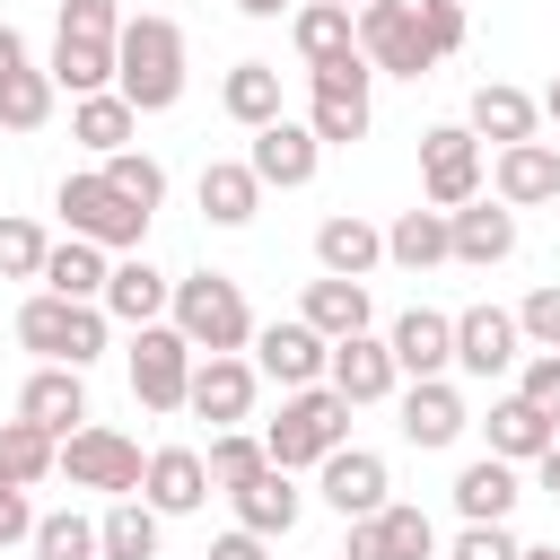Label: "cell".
Returning a JSON list of instances; mask_svg holds the SVG:
<instances>
[{"label": "cell", "mask_w": 560, "mask_h": 560, "mask_svg": "<svg viewBox=\"0 0 560 560\" xmlns=\"http://www.w3.org/2000/svg\"><path fill=\"white\" fill-rule=\"evenodd\" d=\"M534 481H542V490H551V499H560V438H551V446H542V455H534Z\"/></svg>", "instance_id": "cell-52"}, {"label": "cell", "mask_w": 560, "mask_h": 560, "mask_svg": "<svg viewBox=\"0 0 560 560\" xmlns=\"http://www.w3.org/2000/svg\"><path fill=\"white\" fill-rule=\"evenodd\" d=\"M219 105H228V122H245V131H262V122H280V114H289V105H280V70H271V61H228Z\"/></svg>", "instance_id": "cell-36"}, {"label": "cell", "mask_w": 560, "mask_h": 560, "mask_svg": "<svg viewBox=\"0 0 560 560\" xmlns=\"http://www.w3.org/2000/svg\"><path fill=\"white\" fill-rule=\"evenodd\" d=\"M385 350H394V368H402V376H446V368H455V315L411 306V315H394Z\"/></svg>", "instance_id": "cell-27"}, {"label": "cell", "mask_w": 560, "mask_h": 560, "mask_svg": "<svg viewBox=\"0 0 560 560\" xmlns=\"http://www.w3.org/2000/svg\"><path fill=\"white\" fill-rule=\"evenodd\" d=\"M158 542H166V516H158L140 490L105 499V516H96V560H158Z\"/></svg>", "instance_id": "cell-29"}, {"label": "cell", "mask_w": 560, "mask_h": 560, "mask_svg": "<svg viewBox=\"0 0 560 560\" xmlns=\"http://www.w3.org/2000/svg\"><path fill=\"white\" fill-rule=\"evenodd\" d=\"M140 499H149L158 516H192V508H210V464H201V446H149V464H140Z\"/></svg>", "instance_id": "cell-22"}, {"label": "cell", "mask_w": 560, "mask_h": 560, "mask_svg": "<svg viewBox=\"0 0 560 560\" xmlns=\"http://www.w3.org/2000/svg\"><path fill=\"white\" fill-rule=\"evenodd\" d=\"M516 499H525V481H516L508 455H472V464L455 472V516H464V525H508Z\"/></svg>", "instance_id": "cell-28"}, {"label": "cell", "mask_w": 560, "mask_h": 560, "mask_svg": "<svg viewBox=\"0 0 560 560\" xmlns=\"http://www.w3.org/2000/svg\"><path fill=\"white\" fill-rule=\"evenodd\" d=\"M52 96H61L52 70H44V61H18V70L0 79V131H44V122H52Z\"/></svg>", "instance_id": "cell-39"}, {"label": "cell", "mask_w": 560, "mask_h": 560, "mask_svg": "<svg viewBox=\"0 0 560 560\" xmlns=\"http://www.w3.org/2000/svg\"><path fill=\"white\" fill-rule=\"evenodd\" d=\"M254 394H262V376H254L245 350H201L192 359V385H184V411L210 420V429H245L254 420Z\"/></svg>", "instance_id": "cell-12"}, {"label": "cell", "mask_w": 560, "mask_h": 560, "mask_svg": "<svg viewBox=\"0 0 560 560\" xmlns=\"http://www.w3.org/2000/svg\"><path fill=\"white\" fill-rule=\"evenodd\" d=\"M26 551H35V560H96V516H79V508H52V516H35Z\"/></svg>", "instance_id": "cell-41"}, {"label": "cell", "mask_w": 560, "mask_h": 560, "mask_svg": "<svg viewBox=\"0 0 560 560\" xmlns=\"http://www.w3.org/2000/svg\"><path fill=\"white\" fill-rule=\"evenodd\" d=\"M210 560H271V542H262V534H245V525H228V534L210 542Z\"/></svg>", "instance_id": "cell-51"}, {"label": "cell", "mask_w": 560, "mask_h": 560, "mask_svg": "<svg viewBox=\"0 0 560 560\" xmlns=\"http://www.w3.org/2000/svg\"><path fill=\"white\" fill-rule=\"evenodd\" d=\"M122 359H131V402H140V411H184V385H192V359H201V350H192L166 315L140 324Z\"/></svg>", "instance_id": "cell-9"}, {"label": "cell", "mask_w": 560, "mask_h": 560, "mask_svg": "<svg viewBox=\"0 0 560 560\" xmlns=\"http://www.w3.org/2000/svg\"><path fill=\"white\" fill-rule=\"evenodd\" d=\"M44 245H52V236H44L26 210H0V280H35V271H44Z\"/></svg>", "instance_id": "cell-44"}, {"label": "cell", "mask_w": 560, "mask_h": 560, "mask_svg": "<svg viewBox=\"0 0 560 560\" xmlns=\"http://www.w3.org/2000/svg\"><path fill=\"white\" fill-rule=\"evenodd\" d=\"M341 560H438V525H429V508H402V499H385L376 516H350V542H341Z\"/></svg>", "instance_id": "cell-14"}, {"label": "cell", "mask_w": 560, "mask_h": 560, "mask_svg": "<svg viewBox=\"0 0 560 560\" xmlns=\"http://www.w3.org/2000/svg\"><path fill=\"white\" fill-rule=\"evenodd\" d=\"M464 131L490 140V149H508V140H534V131H542V105H534L525 88H508V79H481L472 105H464Z\"/></svg>", "instance_id": "cell-25"}, {"label": "cell", "mask_w": 560, "mask_h": 560, "mask_svg": "<svg viewBox=\"0 0 560 560\" xmlns=\"http://www.w3.org/2000/svg\"><path fill=\"white\" fill-rule=\"evenodd\" d=\"M341 9H368V0H341Z\"/></svg>", "instance_id": "cell-57"}, {"label": "cell", "mask_w": 560, "mask_h": 560, "mask_svg": "<svg viewBox=\"0 0 560 560\" xmlns=\"http://www.w3.org/2000/svg\"><path fill=\"white\" fill-rule=\"evenodd\" d=\"M516 551H525V542H516L508 525H464V534L446 542V560H516Z\"/></svg>", "instance_id": "cell-48"}, {"label": "cell", "mask_w": 560, "mask_h": 560, "mask_svg": "<svg viewBox=\"0 0 560 560\" xmlns=\"http://www.w3.org/2000/svg\"><path fill=\"white\" fill-rule=\"evenodd\" d=\"M166 298H175V280H166L149 254H114L105 298H96V306H105L114 324H131V332H140V324H158V315H166Z\"/></svg>", "instance_id": "cell-24"}, {"label": "cell", "mask_w": 560, "mask_h": 560, "mask_svg": "<svg viewBox=\"0 0 560 560\" xmlns=\"http://www.w3.org/2000/svg\"><path fill=\"white\" fill-rule=\"evenodd\" d=\"M315 490H324V508L350 525V516H376V508L394 499V472H385L376 446H332V455L315 464Z\"/></svg>", "instance_id": "cell-13"}, {"label": "cell", "mask_w": 560, "mask_h": 560, "mask_svg": "<svg viewBox=\"0 0 560 560\" xmlns=\"http://www.w3.org/2000/svg\"><path fill=\"white\" fill-rule=\"evenodd\" d=\"M245 166H254V184L262 192H298V184H315V166H324V140L306 131V122H262L254 131V149H245Z\"/></svg>", "instance_id": "cell-15"}, {"label": "cell", "mask_w": 560, "mask_h": 560, "mask_svg": "<svg viewBox=\"0 0 560 560\" xmlns=\"http://www.w3.org/2000/svg\"><path fill=\"white\" fill-rule=\"evenodd\" d=\"M516 254V210L490 192H472L464 210H446V262H472V271H490V262H508Z\"/></svg>", "instance_id": "cell-20"}, {"label": "cell", "mask_w": 560, "mask_h": 560, "mask_svg": "<svg viewBox=\"0 0 560 560\" xmlns=\"http://www.w3.org/2000/svg\"><path fill=\"white\" fill-rule=\"evenodd\" d=\"M70 35H122V0H61Z\"/></svg>", "instance_id": "cell-49"}, {"label": "cell", "mask_w": 560, "mask_h": 560, "mask_svg": "<svg viewBox=\"0 0 560 560\" xmlns=\"http://www.w3.org/2000/svg\"><path fill=\"white\" fill-rule=\"evenodd\" d=\"M516 359H525L516 306H464V315H455V368H464V376L490 385V376H508Z\"/></svg>", "instance_id": "cell-16"}, {"label": "cell", "mask_w": 560, "mask_h": 560, "mask_svg": "<svg viewBox=\"0 0 560 560\" xmlns=\"http://www.w3.org/2000/svg\"><path fill=\"white\" fill-rule=\"evenodd\" d=\"M52 210L70 219V236H88V245H105V254H140V245H149V210L122 201V192L105 184V166L61 175V184H52Z\"/></svg>", "instance_id": "cell-5"}, {"label": "cell", "mask_w": 560, "mask_h": 560, "mask_svg": "<svg viewBox=\"0 0 560 560\" xmlns=\"http://www.w3.org/2000/svg\"><path fill=\"white\" fill-rule=\"evenodd\" d=\"M18 61H26V35H18V26H0V79H9Z\"/></svg>", "instance_id": "cell-53"}, {"label": "cell", "mask_w": 560, "mask_h": 560, "mask_svg": "<svg viewBox=\"0 0 560 560\" xmlns=\"http://www.w3.org/2000/svg\"><path fill=\"white\" fill-rule=\"evenodd\" d=\"M359 52H368L376 79H429V70H438L411 0H368V9H359Z\"/></svg>", "instance_id": "cell-11"}, {"label": "cell", "mask_w": 560, "mask_h": 560, "mask_svg": "<svg viewBox=\"0 0 560 560\" xmlns=\"http://www.w3.org/2000/svg\"><path fill=\"white\" fill-rule=\"evenodd\" d=\"M166 324L192 341V350H245L254 341V306L228 271H184L175 298H166Z\"/></svg>", "instance_id": "cell-6"}, {"label": "cell", "mask_w": 560, "mask_h": 560, "mask_svg": "<svg viewBox=\"0 0 560 560\" xmlns=\"http://www.w3.org/2000/svg\"><path fill=\"white\" fill-rule=\"evenodd\" d=\"M332 446H350V402H341L332 385H298V394H280V420L262 429V455H271L280 472H315Z\"/></svg>", "instance_id": "cell-4"}, {"label": "cell", "mask_w": 560, "mask_h": 560, "mask_svg": "<svg viewBox=\"0 0 560 560\" xmlns=\"http://www.w3.org/2000/svg\"><path fill=\"white\" fill-rule=\"evenodd\" d=\"M18 341H26L35 359L96 368V359H105V341H114V315H105L96 298H52V289H35V298L18 306Z\"/></svg>", "instance_id": "cell-3"}, {"label": "cell", "mask_w": 560, "mask_h": 560, "mask_svg": "<svg viewBox=\"0 0 560 560\" xmlns=\"http://www.w3.org/2000/svg\"><path fill=\"white\" fill-rule=\"evenodd\" d=\"M516 560H560V542H525V551H516Z\"/></svg>", "instance_id": "cell-56"}, {"label": "cell", "mask_w": 560, "mask_h": 560, "mask_svg": "<svg viewBox=\"0 0 560 560\" xmlns=\"http://www.w3.org/2000/svg\"><path fill=\"white\" fill-rule=\"evenodd\" d=\"M105 166V184L122 192V201H140L149 219H158V201H166V166L149 158V149H114V158H96Z\"/></svg>", "instance_id": "cell-42"}, {"label": "cell", "mask_w": 560, "mask_h": 560, "mask_svg": "<svg viewBox=\"0 0 560 560\" xmlns=\"http://www.w3.org/2000/svg\"><path fill=\"white\" fill-rule=\"evenodd\" d=\"M516 332H525V350H560V280L525 289V306H516Z\"/></svg>", "instance_id": "cell-45"}, {"label": "cell", "mask_w": 560, "mask_h": 560, "mask_svg": "<svg viewBox=\"0 0 560 560\" xmlns=\"http://www.w3.org/2000/svg\"><path fill=\"white\" fill-rule=\"evenodd\" d=\"M534 105H542V122H551V131H560V70H551V88H542V96H534Z\"/></svg>", "instance_id": "cell-54"}, {"label": "cell", "mask_w": 560, "mask_h": 560, "mask_svg": "<svg viewBox=\"0 0 560 560\" xmlns=\"http://www.w3.org/2000/svg\"><path fill=\"white\" fill-rule=\"evenodd\" d=\"M481 184H490L481 140H472L464 122H429V131H420V201H429V210H464Z\"/></svg>", "instance_id": "cell-8"}, {"label": "cell", "mask_w": 560, "mask_h": 560, "mask_svg": "<svg viewBox=\"0 0 560 560\" xmlns=\"http://www.w3.org/2000/svg\"><path fill=\"white\" fill-rule=\"evenodd\" d=\"M385 262H402V271H438L446 262V210H402L394 228H385Z\"/></svg>", "instance_id": "cell-38"}, {"label": "cell", "mask_w": 560, "mask_h": 560, "mask_svg": "<svg viewBox=\"0 0 560 560\" xmlns=\"http://www.w3.org/2000/svg\"><path fill=\"white\" fill-rule=\"evenodd\" d=\"M52 88L61 96H96V88H114V35H70V26H52Z\"/></svg>", "instance_id": "cell-30"}, {"label": "cell", "mask_w": 560, "mask_h": 560, "mask_svg": "<svg viewBox=\"0 0 560 560\" xmlns=\"http://www.w3.org/2000/svg\"><path fill=\"white\" fill-rule=\"evenodd\" d=\"M201 464H210V490H236V481H254L271 455H262L254 429H210V455H201Z\"/></svg>", "instance_id": "cell-43"}, {"label": "cell", "mask_w": 560, "mask_h": 560, "mask_svg": "<svg viewBox=\"0 0 560 560\" xmlns=\"http://www.w3.org/2000/svg\"><path fill=\"white\" fill-rule=\"evenodd\" d=\"M420 9V35H429V52L446 61V52H464V35H472V18H464V0H411Z\"/></svg>", "instance_id": "cell-46"}, {"label": "cell", "mask_w": 560, "mask_h": 560, "mask_svg": "<svg viewBox=\"0 0 560 560\" xmlns=\"http://www.w3.org/2000/svg\"><path fill=\"white\" fill-rule=\"evenodd\" d=\"M18 420H35V429H52V438H70V429L88 420V368H61V359H35V376L18 385Z\"/></svg>", "instance_id": "cell-21"}, {"label": "cell", "mask_w": 560, "mask_h": 560, "mask_svg": "<svg viewBox=\"0 0 560 560\" xmlns=\"http://www.w3.org/2000/svg\"><path fill=\"white\" fill-rule=\"evenodd\" d=\"M481 429H490V455H508V464H534V455L560 438V420H551V411H534L525 394H499Z\"/></svg>", "instance_id": "cell-34"}, {"label": "cell", "mask_w": 560, "mask_h": 560, "mask_svg": "<svg viewBox=\"0 0 560 560\" xmlns=\"http://www.w3.org/2000/svg\"><path fill=\"white\" fill-rule=\"evenodd\" d=\"M70 140H79V149H96V158L131 149V140H140V114H131V96H122V88L70 96Z\"/></svg>", "instance_id": "cell-31"}, {"label": "cell", "mask_w": 560, "mask_h": 560, "mask_svg": "<svg viewBox=\"0 0 560 560\" xmlns=\"http://www.w3.org/2000/svg\"><path fill=\"white\" fill-rule=\"evenodd\" d=\"M26 534H35V499L0 472V551H9V542H26Z\"/></svg>", "instance_id": "cell-50"}, {"label": "cell", "mask_w": 560, "mask_h": 560, "mask_svg": "<svg viewBox=\"0 0 560 560\" xmlns=\"http://www.w3.org/2000/svg\"><path fill=\"white\" fill-rule=\"evenodd\" d=\"M298 315L324 332V341H341V332H368V280H332V271H315L306 280V298H298Z\"/></svg>", "instance_id": "cell-33"}, {"label": "cell", "mask_w": 560, "mask_h": 560, "mask_svg": "<svg viewBox=\"0 0 560 560\" xmlns=\"http://www.w3.org/2000/svg\"><path fill=\"white\" fill-rule=\"evenodd\" d=\"M105 271H114V254L105 245H88V236H61V245H44V289L52 298H105Z\"/></svg>", "instance_id": "cell-37"}, {"label": "cell", "mask_w": 560, "mask_h": 560, "mask_svg": "<svg viewBox=\"0 0 560 560\" xmlns=\"http://www.w3.org/2000/svg\"><path fill=\"white\" fill-rule=\"evenodd\" d=\"M52 455H61V438H52V429H35V420H0V472H9L18 490L52 481Z\"/></svg>", "instance_id": "cell-40"}, {"label": "cell", "mask_w": 560, "mask_h": 560, "mask_svg": "<svg viewBox=\"0 0 560 560\" xmlns=\"http://www.w3.org/2000/svg\"><path fill=\"white\" fill-rule=\"evenodd\" d=\"M289 44H298V61H332V52L359 44V9H341V0H298V9H289Z\"/></svg>", "instance_id": "cell-35"}, {"label": "cell", "mask_w": 560, "mask_h": 560, "mask_svg": "<svg viewBox=\"0 0 560 560\" xmlns=\"http://www.w3.org/2000/svg\"><path fill=\"white\" fill-rule=\"evenodd\" d=\"M192 192H201V219L210 228H254V210H262V184H254L245 158H210Z\"/></svg>", "instance_id": "cell-32"}, {"label": "cell", "mask_w": 560, "mask_h": 560, "mask_svg": "<svg viewBox=\"0 0 560 560\" xmlns=\"http://www.w3.org/2000/svg\"><path fill=\"white\" fill-rule=\"evenodd\" d=\"M324 385L359 411V402H385V394L402 385V368H394L385 332H341V341H332V359H324Z\"/></svg>", "instance_id": "cell-17"}, {"label": "cell", "mask_w": 560, "mask_h": 560, "mask_svg": "<svg viewBox=\"0 0 560 560\" xmlns=\"http://www.w3.org/2000/svg\"><path fill=\"white\" fill-rule=\"evenodd\" d=\"M516 394L560 420V350H525V359H516Z\"/></svg>", "instance_id": "cell-47"}, {"label": "cell", "mask_w": 560, "mask_h": 560, "mask_svg": "<svg viewBox=\"0 0 560 560\" xmlns=\"http://www.w3.org/2000/svg\"><path fill=\"white\" fill-rule=\"evenodd\" d=\"M490 192L508 201V210H542V201H560V140H508L499 158H490Z\"/></svg>", "instance_id": "cell-19"}, {"label": "cell", "mask_w": 560, "mask_h": 560, "mask_svg": "<svg viewBox=\"0 0 560 560\" xmlns=\"http://www.w3.org/2000/svg\"><path fill=\"white\" fill-rule=\"evenodd\" d=\"M245 359H254V376H262V385L298 394V385H324V359H332V341H324L306 315H271V324H254Z\"/></svg>", "instance_id": "cell-10"}, {"label": "cell", "mask_w": 560, "mask_h": 560, "mask_svg": "<svg viewBox=\"0 0 560 560\" xmlns=\"http://www.w3.org/2000/svg\"><path fill=\"white\" fill-rule=\"evenodd\" d=\"M394 402H402V438H411L420 455H438V446H455V438L472 429V411H464V394H455L446 376H402Z\"/></svg>", "instance_id": "cell-18"}, {"label": "cell", "mask_w": 560, "mask_h": 560, "mask_svg": "<svg viewBox=\"0 0 560 560\" xmlns=\"http://www.w3.org/2000/svg\"><path fill=\"white\" fill-rule=\"evenodd\" d=\"M140 446L122 438V429H105V420H79L70 438H61V455H52V472L70 481V490H105V499H122V490H140Z\"/></svg>", "instance_id": "cell-7"}, {"label": "cell", "mask_w": 560, "mask_h": 560, "mask_svg": "<svg viewBox=\"0 0 560 560\" xmlns=\"http://www.w3.org/2000/svg\"><path fill=\"white\" fill-rule=\"evenodd\" d=\"M114 88L131 96V114H166L184 96V26L166 9H131L114 35Z\"/></svg>", "instance_id": "cell-1"}, {"label": "cell", "mask_w": 560, "mask_h": 560, "mask_svg": "<svg viewBox=\"0 0 560 560\" xmlns=\"http://www.w3.org/2000/svg\"><path fill=\"white\" fill-rule=\"evenodd\" d=\"M245 18H280V9H298V0H236Z\"/></svg>", "instance_id": "cell-55"}, {"label": "cell", "mask_w": 560, "mask_h": 560, "mask_svg": "<svg viewBox=\"0 0 560 560\" xmlns=\"http://www.w3.org/2000/svg\"><path fill=\"white\" fill-rule=\"evenodd\" d=\"M376 262H385V228H376V219L332 210V219L315 228V271H332V280H368Z\"/></svg>", "instance_id": "cell-26"}, {"label": "cell", "mask_w": 560, "mask_h": 560, "mask_svg": "<svg viewBox=\"0 0 560 560\" xmlns=\"http://www.w3.org/2000/svg\"><path fill=\"white\" fill-rule=\"evenodd\" d=\"M228 508H236V525L245 534H262V542H280L298 516H306V490H298V472H280V464H262L254 481H236L228 490Z\"/></svg>", "instance_id": "cell-23"}, {"label": "cell", "mask_w": 560, "mask_h": 560, "mask_svg": "<svg viewBox=\"0 0 560 560\" xmlns=\"http://www.w3.org/2000/svg\"><path fill=\"white\" fill-rule=\"evenodd\" d=\"M368 122H376V70H368V52L350 44L332 61H306V131L324 149H350V140H368Z\"/></svg>", "instance_id": "cell-2"}]
</instances>
